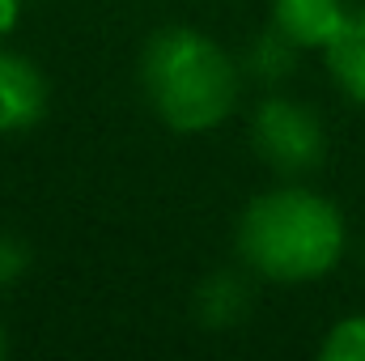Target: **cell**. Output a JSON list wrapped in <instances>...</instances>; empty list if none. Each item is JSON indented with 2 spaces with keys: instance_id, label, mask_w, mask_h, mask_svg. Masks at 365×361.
Instances as JSON below:
<instances>
[{
  "instance_id": "cell-7",
  "label": "cell",
  "mask_w": 365,
  "mask_h": 361,
  "mask_svg": "<svg viewBox=\"0 0 365 361\" xmlns=\"http://www.w3.org/2000/svg\"><path fill=\"white\" fill-rule=\"evenodd\" d=\"M323 60H327V73L340 86V93L353 98L357 106H365V4L361 9H349L344 26L327 43Z\"/></svg>"
},
{
  "instance_id": "cell-2",
  "label": "cell",
  "mask_w": 365,
  "mask_h": 361,
  "mask_svg": "<svg viewBox=\"0 0 365 361\" xmlns=\"http://www.w3.org/2000/svg\"><path fill=\"white\" fill-rule=\"evenodd\" d=\"M140 86L153 115L179 132H217L242 98V64L204 30L166 26L140 51Z\"/></svg>"
},
{
  "instance_id": "cell-10",
  "label": "cell",
  "mask_w": 365,
  "mask_h": 361,
  "mask_svg": "<svg viewBox=\"0 0 365 361\" xmlns=\"http://www.w3.org/2000/svg\"><path fill=\"white\" fill-rule=\"evenodd\" d=\"M34 264V251L21 243V238H13V234H0V289H13L26 272Z\"/></svg>"
},
{
  "instance_id": "cell-9",
  "label": "cell",
  "mask_w": 365,
  "mask_h": 361,
  "mask_svg": "<svg viewBox=\"0 0 365 361\" xmlns=\"http://www.w3.org/2000/svg\"><path fill=\"white\" fill-rule=\"evenodd\" d=\"M323 361H365V310L344 315L327 327L323 345H319Z\"/></svg>"
},
{
  "instance_id": "cell-6",
  "label": "cell",
  "mask_w": 365,
  "mask_h": 361,
  "mask_svg": "<svg viewBox=\"0 0 365 361\" xmlns=\"http://www.w3.org/2000/svg\"><path fill=\"white\" fill-rule=\"evenodd\" d=\"M191 315L204 332H234L251 315V285L242 272H212L195 285Z\"/></svg>"
},
{
  "instance_id": "cell-5",
  "label": "cell",
  "mask_w": 365,
  "mask_h": 361,
  "mask_svg": "<svg viewBox=\"0 0 365 361\" xmlns=\"http://www.w3.org/2000/svg\"><path fill=\"white\" fill-rule=\"evenodd\" d=\"M349 17V0H272V21L297 51H327Z\"/></svg>"
},
{
  "instance_id": "cell-11",
  "label": "cell",
  "mask_w": 365,
  "mask_h": 361,
  "mask_svg": "<svg viewBox=\"0 0 365 361\" xmlns=\"http://www.w3.org/2000/svg\"><path fill=\"white\" fill-rule=\"evenodd\" d=\"M21 21V0H0V39H9Z\"/></svg>"
},
{
  "instance_id": "cell-3",
  "label": "cell",
  "mask_w": 365,
  "mask_h": 361,
  "mask_svg": "<svg viewBox=\"0 0 365 361\" xmlns=\"http://www.w3.org/2000/svg\"><path fill=\"white\" fill-rule=\"evenodd\" d=\"M251 149L280 179H302L327 158L323 115L289 93H264L251 115Z\"/></svg>"
},
{
  "instance_id": "cell-8",
  "label": "cell",
  "mask_w": 365,
  "mask_h": 361,
  "mask_svg": "<svg viewBox=\"0 0 365 361\" xmlns=\"http://www.w3.org/2000/svg\"><path fill=\"white\" fill-rule=\"evenodd\" d=\"M242 77H251V81H259V86H280V81H289L293 77V68H297V47L276 30L268 26L264 34H255L251 39V47L242 51Z\"/></svg>"
},
{
  "instance_id": "cell-12",
  "label": "cell",
  "mask_w": 365,
  "mask_h": 361,
  "mask_svg": "<svg viewBox=\"0 0 365 361\" xmlns=\"http://www.w3.org/2000/svg\"><path fill=\"white\" fill-rule=\"evenodd\" d=\"M9 357V332H4V323H0V361Z\"/></svg>"
},
{
  "instance_id": "cell-1",
  "label": "cell",
  "mask_w": 365,
  "mask_h": 361,
  "mask_svg": "<svg viewBox=\"0 0 365 361\" xmlns=\"http://www.w3.org/2000/svg\"><path fill=\"white\" fill-rule=\"evenodd\" d=\"M234 247L247 272L276 285H306L344 260L349 221L323 191L280 183L247 200L234 225Z\"/></svg>"
},
{
  "instance_id": "cell-4",
  "label": "cell",
  "mask_w": 365,
  "mask_h": 361,
  "mask_svg": "<svg viewBox=\"0 0 365 361\" xmlns=\"http://www.w3.org/2000/svg\"><path fill=\"white\" fill-rule=\"evenodd\" d=\"M47 102H51V90L43 68L21 51L0 47V136H21L38 128L47 115Z\"/></svg>"
}]
</instances>
